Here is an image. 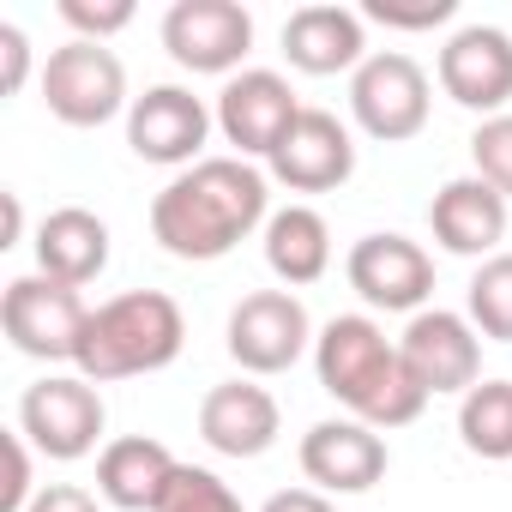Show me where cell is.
Here are the masks:
<instances>
[{"instance_id": "obj_15", "label": "cell", "mask_w": 512, "mask_h": 512, "mask_svg": "<svg viewBox=\"0 0 512 512\" xmlns=\"http://www.w3.org/2000/svg\"><path fill=\"white\" fill-rule=\"evenodd\" d=\"M272 181H284L290 193H332L356 175V139L338 115L326 109H302L296 127L278 139V151L266 157Z\"/></svg>"}, {"instance_id": "obj_9", "label": "cell", "mask_w": 512, "mask_h": 512, "mask_svg": "<svg viewBox=\"0 0 512 512\" xmlns=\"http://www.w3.org/2000/svg\"><path fill=\"white\" fill-rule=\"evenodd\" d=\"M398 356H404V368L416 374V386L428 398H440V392L464 398L482 380V332L470 326V314H452V308L410 314V326L398 338Z\"/></svg>"}, {"instance_id": "obj_5", "label": "cell", "mask_w": 512, "mask_h": 512, "mask_svg": "<svg viewBox=\"0 0 512 512\" xmlns=\"http://www.w3.org/2000/svg\"><path fill=\"white\" fill-rule=\"evenodd\" d=\"M103 392L85 380V374H43L37 386H25L19 398V434L55 458V464H73V458H91L97 440H103Z\"/></svg>"}, {"instance_id": "obj_28", "label": "cell", "mask_w": 512, "mask_h": 512, "mask_svg": "<svg viewBox=\"0 0 512 512\" xmlns=\"http://www.w3.org/2000/svg\"><path fill=\"white\" fill-rule=\"evenodd\" d=\"M458 13V0H416V7H398V0H368L362 19L386 25V31H434Z\"/></svg>"}, {"instance_id": "obj_16", "label": "cell", "mask_w": 512, "mask_h": 512, "mask_svg": "<svg viewBox=\"0 0 512 512\" xmlns=\"http://www.w3.org/2000/svg\"><path fill=\"white\" fill-rule=\"evenodd\" d=\"M386 464H392V452H386L380 428H368L356 416H332L302 434V476L320 494H368L386 476Z\"/></svg>"}, {"instance_id": "obj_21", "label": "cell", "mask_w": 512, "mask_h": 512, "mask_svg": "<svg viewBox=\"0 0 512 512\" xmlns=\"http://www.w3.org/2000/svg\"><path fill=\"white\" fill-rule=\"evenodd\" d=\"M37 272L55 284H97L109 272V223L85 205H61L37 223Z\"/></svg>"}, {"instance_id": "obj_25", "label": "cell", "mask_w": 512, "mask_h": 512, "mask_svg": "<svg viewBox=\"0 0 512 512\" xmlns=\"http://www.w3.org/2000/svg\"><path fill=\"white\" fill-rule=\"evenodd\" d=\"M157 512H247V506H241V494H235L217 470H205V464H181Z\"/></svg>"}, {"instance_id": "obj_14", "label": "cell", "mask_w": 512, "mask_h": 512, "mask_svg": "<svg viewBox=\"0 0 512 512\" xmlns=\"http://www.w3.org/2000/svg\"><path fill=\"white\" fill-rule=\"evenodd\" d=\"M440 91L470 115H506L512 103V37L494 25H464L440 49Z\"/></svg>"}, {"instance_id": "obj_18", "label": "cell", "mask_w": 512, "mask_h": 512, "mask_svg": "<svg viewBox=\"0 0 512 512\" xmlns=\"http://www.w3.org/2000/svg\"><path fill=\"white\" fill-rule=\"evenodd\" d=\"M506 205L482 175H458L434 193L428 205V229L446 253H458V260H494L500 241H506Z\"/></svg>"}, {"instance_id": "obj_10", "label": "cell", "mask_w": 512, "mask_h": 512, "mask_svg": "<svg viewBox=\"0 0 512 512\" xmlns=\"http://www.w3.org/2000/svg\"><path fill=\"white\" fill-rule=\"evenodd\" d=\"M163 49L181 73H235L253 49V13L235 0H175L163 13Z\"/></svg>"}, {"instance_id": "obj_30", "label": "cell", "mask_w": 512, "mask_h": 512, "mask_svg": "<svg viewBox=\"0 0 512 512\" xmlns=\"http://www.w3.org/2000/svg\"><path fill=\"white\" fill-rule=\"evenodd\" d=\"M25 79H31V37L19 31V25H0V91H25Z\"/></svg>"}, {"instance_id": "obj_27", "label": "cell", "mask_w": 512, "mask_h": 512, "mask_svg": "<svg viewBox=\"0 0 512 512\" xmlns=\"http://www.w3.org/2000/svg\"><path fill=\"white\" fill-rule=\"evenodd\" d=\"M133 0H61V19L85 37V43H109L115 31L133 25Z\"/></svg>"}, {"instance_id": "obj_19", "label": "cell", "mask_w": 512, "mask_h": 512, "mask_svg": "<svg viewBox=\"0 0 512 512\" xmlns=\"http://www.w3.org/2000/svg\"><path fill=\"white\" fill-rule=\"evenodd\" d=\"M284 55L296 73L308 79H332V73H356L368 61V37H362V13L350 7H296L284 25Z\"/></svg>"}, {"instance_id": "obj_6", "label": "cell", "mask_w": 512, "mask_h": 512, "mask_svg": "<svg viewBox=\"0 0 512 512\" xmlns=\"http://www.w3.org/2000/svg\"><path fill=\"white\" fill-rule=\"evenodd\" d=\"M314 338L320 332L296 290H253L229 308V326H223V344L241 374H284L314 350Z\"/></svg>"}, {"instance_id": "obj_7", "label": "cell", "mask_w": 512, "mask_h": 512, "mask_svg": "<svg viewBox=\"0 0 512 512\" xmlns=\"http://www.w3.org/2000/svg\"><path fill=\"white\" fill-rule=\"evenodd\" d=\"M85 320H91L85 296L73 284L43 278V272L13 278L7 296H0V332L31 362H73V350L85 338Z\"/></svg>"}, {"instance_id": "obj_33", "label": "cell", "mask_w": 512, "mask_h": 512, "mask_svg": "<svg viewBox=\"0 0 512 512\" xmlns=\"http://www.w3.org/2000/svg\"><path fill=\"white\" fill-rule=\"evenodd\" d=\"M0 205H7V247L25 235V205H19V193H0Z\"/></svg>"}, {"instance_id": "obj_13", "label": "cell", "mask_w": 512, "mask_h": 512, "mask_svg": "<svg viewBox=\"0 0 512 512\" xmlns=\"http://www.w3.org/2000/svg\"><path fill=\"white\" fill-rule=\"evenodd\" d=\"M217 133L235 145V157H272L278 151V139L296 127V115H302V103H296V91H290V79L284 73H266V67H253V73H235L223 91H217Z\"/></svg>"}, {"instance_id": "obj_2", "label": "cell", "mask_w": 512, "mask_h": 512, "mask_svg": "<svg viewBox=\"0 0 512 512\" xmlns=\"http://www.w3.org/2000/svg\"><path fill=\"white\" fill-rule=\"evenodd\" d=\"M314 374L320 386L368 428H404L428 410V392L404 368L398 344L368 314H338L314 338Z\"/></svg>"}, {"instance_id": "obj_4", "label": "cell", "mask_w": 512, "mask_h": 512, "mask_svg": "<svg viewBox=\"0 0 512 512\" xmlns=\"http://www.w3.org/2000/svg\"><path fill=\"white\" fill-rule=\"evenodd\" d=\"M43 103L67 127H103V121H115L121 109H133L121 55L109 43H85V37L61 43L43 61Z\"/></svg>"}, {"instance_id": "obj_12", "label": "cell", "mask_w": 512, "mask_h": 512, "mask_svg": "<svg viewBox=\"0 0 512 512\" xmlns=\"http://www.w3.org/2000/svg\"><path fill=\"white\" fill-rule=\"evenodd\" d=\"M211 127H217V115L187 85H151L127 109V145H133V157L163 163V169H193L199 151H205V139H211Z\"/></svg>"}, {"instance_id": "obj_32", "label": "cell", "mask_w": 512, "mask_h": 512, "mask_svg": "<svg viewBox=\"0 0 512 512\" xmlns=\"http://www.w3.org/2000/svg\"><path fill=\"white\" fill-rule=\"evenodd\" d=\"M260 512H338L320 488H284V494H272Z\"/></svg>"}, {"instance_id": "obj_8", "label": "cell", "mask_w": 512, "mask_h": 512, "mask_svg": "<svg viewBox=\"0 0 512 512\" xmlns=\"http://www.w3.org/2000/svg\"><path fill=\"white\" fill-rule=\"evenodd\" d=\"M350 115L368 139L380 145H404L428 127V73L398 55V49H380L368 55L356 73H350Z\"/></svg>"}, {"instance_id": "obj_24", "label": "cell", "mask_w": 512, "mask_h": 512, "mask_svg": "<svg viewBox=\"0 0 512 512\" xmlns=\"http://www.w3.org/2000/svg\"><path fill=\"white\" fill-rule=\"evenodd\" d=\"M470 326L494 344H512V253H494V260L476 266L470 278Z\"/></svg>"}, {"instance_id": "obj_3", "label": "cell", "mask_w": 512, "mask_h": 512, "mask_svg": "<svg viewBox=\"0 0 512 512\" xmlns=\"http://www.w3.org/2000/svg\"><path fill=\"white\" fill-rule=\"evenodd\" d=\"M181 344H187V320H181L175 296H163V290H127V296L91 308L85 338L73 350V368L91 386H109V380H133V374L169 368L181 356Z\"/></svg>"}, {"instance_id": "obj_17", "label": "cell", "mask_w": 512, "mask_h": 512, "mask_svg": "<svg viewBox=\"0 0 512 512\" xmlns=\"http://www.w3.org/2000/svg\"><path fill=\"white\" fill-rule=\"evenodd\" d=\"M278 398L266 386H253V380H223L205 392L199 404V440L223 458H260L278 446Z\"/></svg>"}, {"instance_id": "obj_29", "label": "cell", "mask_w": 512, "mask_h": 512, "mask_svg": "<svg viewBox=\"0 0 512 512\" xmlns=\"http://www.w3.org/2000/svg\"><path fill=\"white\" fill-rule=\"evenodd\" d=\"M43 488H31V440L7 434V488H0V512H31Z\"/></svg>"}, {"instance_id": "obj_23", "label": "cell", "mask_w": 512, "mask_h": 512, "mask_svg": "<svg viewBox=\"0 0 512 512\" xmlns=\"http://www.w3.org/2000/svg\"><path fill=\"white\" fill-rule=\"evenodd\" d=\"M458 440L488 464L512 458V380H476L458 398Z\"/></svg>"}, {"instance_id": "obj_1", "label": "cell", "mask_w": 512, "mask_h": 512, "mask_svg": "<svg viewBox=\"0 0 512 512\" xmlns=\"http://www.w3.org/2000/svg\"><path fill=\"white\" fill-rule=\"evenodd\" d=\"M272 187L247 157H199L151 199V235L187 266H211L235 253L260 223H272Z\"/></svg>"}, {"instance_id": "obj_20", "label": "cell", "mask_w": 512, "mask_h": 512, "mask_svg": "<svg viewBox=\"0 0 512 512\" xmlns=\"http://www.w3.org/2000/svg\"><path fill=\"white\" fill-rule=\"evenodd\" d=\"M175 470H181V458H175L163 440H151V434H121V440H109L103 458H97V494H103L115 512H157L163 494H169V482H175Z\"/></svg>"}, {"instance_id": "obj_31", "label": "cell", "mask_w": 512, "mask_h": 512, "mask_svg": "<svg viewBox=\"0 0 512 512\" xmlns=\"http://www.w3.org/2000/svg\"><path fill=\"white\" fill-rule=\"evenodd\" d=\"M31 512H103V506H97V494H85V488H73V482H49V488L31 500Z\"/></svg>"}, {"instance_id": "obj_26", "label": "cell", "mask_w": 512, "mask_h": 512, "mask_svg": "<svg viewBox=\"0 0 512 512\" xmlns=\"http://www.w3.org/2000/svg\"><path fill=\"white\" fill-rule=\"evenodd\" d=\"M470 157H476V175L512 199V115H488L476 133H470Z\"/></svg>"}, {"instance_id": "obj_22", "label": "cell", "mask_w": 512, "mask_h": 512, "mask_svg": "<svg viewBox=\"0 0 512 512\" xmlns=\"http://www.w3.org/2000/svg\"><path fill=\"white\" fill-rule=\"evenodd\" d=\"M266 266L284 290H302V284H320L326 266H332V229L314 205H284L272 211L266 223Z\"/></svg>"}, {"instance_id": "obj_11", "label": "cell", "mask_w": 512, "mask_h": 512, "mask_svg": "<svg viewBox=\"0 0 512 512\" xmlns=\"http://www.w3.org/2000/svg\"><path fill=\"white\" fill-rule=\"evenodd\" d=\"M344 272H350V290L380 314H422V302L434 296V260L410 235H392V229L362 235Z\"/></svg>"}]
</instances>
